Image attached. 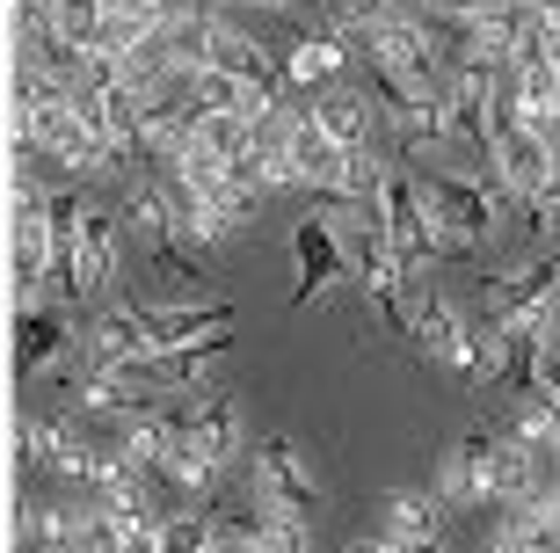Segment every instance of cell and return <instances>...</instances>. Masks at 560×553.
<instances>
[{
    "instance_id": "cell-1",
    "label": "cell",
    "mask_w": 560,
    "mask_h": 553,
    "mask_svg": "<svg viewBox=\"0 0 560 553\" xmlns=\"http://www.w3.org/2000/svg\"><path fill=\"white\" fill-rule=\"evenodd\" d=\"M117 247H125V211L103 197H59V269H51V299L88 307L103 299L117 277Z\"/></svg>"
},
{
    "instance_id": "cell-2",
    "label": "cell",
    "mask_w": 560,
    "mask_h": 553,
    "mask_svg": "<svg viewBox=\"0 0 560 553\" xmlns=\"http://www.w3.org/2000/svg\"><path fill=\"white\" fill-rule=\"evenodd\" d=\"M422 197H430V211L452 233H466V241H495V226H502V211H495V197L474 183V175H458V168H422Z\"/></svg>"
},
{
    "instance_id": "cell-3",
    "label": "cell",
    "mask_w": 560,
    "mask_h": 553,
    "mask_svg": "<svg viewBox=\"0 0 560 553\" xmlns=\"http://www.w3.org/2000/svg\"><path fill=\"white\" fill-rule=\"evenodd\" d=\"M277 59H284V81L291 88H328V81L350 73L357 37H342L335 22H313V30H291V37L277 44Z\"/></svg>"
},
{
    "instance_id": "cell-4",
    "label": "cell",
    "mask_w": 560,
    "mask_h": 553,
    "mask_svg": "<svg viewBox=\"0 0 560 553\" xmlns=\"http://www.w3.org/2000/svg\"><path fill=\"white\" fill-rule=\"evenodd\" d=\"M66 343H73V307H59V299H22L15 307V365H22V379L59 371Z\"/></svg>"
},
{
    "instance_id": "cell-5",
    "label": "cell",
    "mask_w": 560,
    "mask_h": 553,
    "mask_svg": "<svg viewBox=\"0 0 560 553\" xmlns=\"http://www.w3.org/2000/svg\"><path fill=\"white\" fill-rule=\"evenodd\" d=\"M291 255H299V291H291V307H313L328 285L350 277L342 226H328V219H299V226H291Z\"/></svg>"
},
{
    "instance_id": "cell-6",
    "label": "cell",
    "mask_w": 560,
    "mask_h": 553,
    "mask_svg": "<svg viewBox=\"0 0 560 553\" xmlns=\"http://www.w3.org/2000/svg\"><path fill=\"white\" fill-rule=\"evenodd\" d=\"M255 495H270L284 517H306V525H313V510H320V488H313V473L299 466V451H291L284 437H262V445H255Z\"/></svg>"
},
{
    "instance_id": "cell-7",
    "label": "cell",
    "mask_w": 560,
    "mask_h": 553,
    "mask_svg": "<svg viewBox=\"0 0 560 553\" xmlns=\"http://www.w3.org/2000/svg\"><path fill=\"white\" fill-rule=\"evenodd\" d=\"M416 349H430L436 365H452L458 379H474V357H480V329H466L452 313V299H416Z\"/></svg>"
},
{
    "instance_id": "cell-8",
    "label": "cell",
    "mask_w": 560,
    "mask_h": 553,
    "mask_svg": "<svg viewBox=\"0 0 560 553\" xmlns=\"http://www.w3.org/2000/svg\"><path fill=\"white\" fill-rule=\"evenodd\" d=\"M488 459H495V430H466L444 451V473H436L444 510H480L488 503Z\"/></svg>"
},
{
    "instance_id": "cell-9",
    "label": "cell",
    "mask_w": 560,
    "mask_h": 553,
    "mask_svg": "<svg viewBox=\"0 0 560 553\" xmlns=\"http://www.w3.org/2000/svg\"><path fill=\"white\" fill-rule=\"evenodd\" d=\"M313 124L328 131L335 146H378V110H372V95L357 81H328V88H313Z\"/></svg>"
},
{
    "instance_id": "cell-10",
    "label": "cell",
    "mask_w": 560,
    "mask_h": 553,
    "mask_svg": "<svg viewBox=\"0 0 560 553\" xmlns=\"http://www.w3.org/2000/svg\"><path fill=\"white\" fill-rule=\"evenodd\" d=\"M88 371H125L139 357H153V329H145V307H109L95 329H88Z\"/></svg>"
},
{
    "instance_id": "cell-11",
    "label": "cell",
    "mask_w": 560,
    "mask_h": 553,
    "mask_svg": "<svg viewBox=\"0 0 560 553\" xmlns=\"http://www.w3.org/2000/svg\"><path fill=\"white\" fill-rule=\"evenodd\" d=\"M189 430H197V445L211 451V466L226 473L233 451H241V401H233L226 387H197V401H189Z\"/></svg>"
},
{
    "instance_id": "cell-12",
    "label": "cell",
    "mask_w": 560,
    "mask_h": 553,
    "mask_svg": "<svg viewBox=\"0 0 560 553\" xmlns=\"http://www.w3.org/2000/svg\"><path fill=\"white\" fill-rule=\"evenodd\" d=\"M183 103L189 110H241V117H277V103H262L241 73H226V66H197L183 81Z\"/></svg>"
},
{
    "instance_id": "cell-13",
    "label": "cell",
    "mask_w": 560,
    "mask_h": 553,
    "mask_svg": "<svg viewBox=\"0 0 560 553\" xmlns=\"http://www.w3.org/2000/svg\"><path fill=\"white\" fill-rule=\"evenodd\" d=\"M145 329H153V349L205 343V335L233 329V307H219V299H205V307H145Z\"/></svg>"
},
{
    "instance_id": "cell-14",
    "label": "cell",
    "mask_w": 560,
    "mask_h": 553,
    "mask_svg": "<svg viewBox=\"0 0 560 553\" xmlns=\"http://www.w3.org/2000/svg\"><path fill=\"white\" fill-rule=\"evenodd\" d=\"M189 139L205 146L211 161H241L262 139V117H241V110H189Z\"/></svg>"
},
{
    "instance_id": "cell-15",
    "label": "cell",
    "mask_w": 560,
    "mask_h": 553,
    "mask_svg": "<svg viewBox=\"0 0 560 553\" xmlns=\"http://www.w3.org/2000/svg\"><path fill=\"white\" fill-rule=\"evenodd\" d=\"M386 532L394 539H444V495L400 488L394 503H386Z\"/></svg>"
},
{
    "instance_id": "cell-16",
    "label": "cell",
    "mask_w": 560,
    "mask_h": 553,
    "mask_svg": "<svg viewBox=\"0 0 560 553\" xmlns=\"http://www.w3.org/2000/svg\"><path fill=\"white\" fill-rule=\"evenodd\" d=\"M95 37H103V0H59V44L95 51Z\"/></svg>"
},
{
    "instance_id": "cell-17",
    "label": "cell",
    "mask_w": 560,
    "mask_h": 553,
    "mask_svg": "<svg viewBox=\"0 0 560 553\" xmlns=\"http://www.w3.org/2000/svg\"><path fill=\"white\" fill-rule=\"evenodd\" d=\"M15 8V37H59V0H8Z\"/></svg>"
},
{
    "instance_id": "cell-18",
    "label": "cell",
    "mask_w": 560,
    "mask_h": 553,
    "mask_svg": "<svg viewBox=\"0 0 560 553\" xmlns=\"http://www.w3.org/2000/svg\"><path fill=\"white\" fill-rule=\"evenodd\" d=\"M488 0H422V15H436V22H474Z\"/></svg>"
},
{
    "instance_id": "cell-19",
    "label": "cell",
    "mask_w": 560,
    "mask_h": 553,
    "mask_svg": "<svg viewBox=\"0 0 560 553\" xmlns=\"http://www.w3.org/2000/svg\"><path fill=\"white\" fill-rule=\"evenodd\" d=\"M350 553H394V539H386V532H378V539H357Z\"/></svg>"
},
{
    "instance_id": "cell-20",
    "label": "cell",
    "mask_w": 560,
    "mask_h": 553,
    "mask_svg": "<svg viewBox=\"0 0 560 553\" xmlns=\"http://www.w3.org/2000/svg\"><path fill=\"white\" fill-rule=\"evenodd\" d=\"M241 8H277V15H291V8H299V0H241Z\"/></svg>"
}]
</instances>
